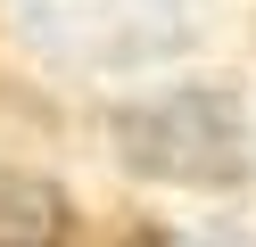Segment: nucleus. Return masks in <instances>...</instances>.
Here are the masks:
<instances>
[{
    "instance_id": "f257e3e1",
    "label": "nucleus",
    "mask_w": 256,
    "mask_h": 247,
    "mask_svg": "<svg viewBox=\"0 0 256 247\" xmlns=\"http://www.w3.org/2000/svg\"><path fill=\"white\" fill-rule=\"evenodd\" d=\"M17 33L66 74H140L206 41L215 0H8Z\"/></svg>"
},
{
    "instance_id": "f03ea898",
    "label": "nucleus",
    "mask_w": 256,
    "mask_h": 247,
    "mask_svg": "<svg viewBox=\"0 0 256 247\" xmlns=\"http://www.w3.org/2000/svg\"><path fill=\"white\" fill-rule=\"evenodd\" d=\"M116 157L149 181H174V190H240L256 165V132H248L240 91L190 82V91L116 107Z\"/></svg>"
},
{
    "instance_id": "7ed1b4c3",
    "label": "nucleus",
    "mask_w": 256,
    "mask_h": 247,
    "mask_svg": "<svg viewBox=\"0 0 256 247\" xmlns=\"http://www.w3.org/2000/svg\"><path fill=\"white\" fill-rule=\"evenodd\" d=\"M0 247H66V198L42 173H0Z\"/></svg>"
},
{
    "instance_id": "20e7f679",
    "label": "nucleus",
    "mask_w": 256,
    "mask_h": 247,
    "mask_svg": "<svg viewBox=\"0 0 256 247\" xmlns=\"http://www.w3.org/2000/svg\"><path fill=\"white\" fill-rule=\"evenodd\" d=\"M140 247H198V239H174V231H157V239H140Z\"/></svg>"
}]
</instances>
